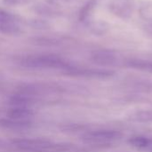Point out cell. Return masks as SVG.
Wrapping results in <instances>:
<instances>
[{"instance_id":"obj_13","label":"cell","mask_w":152,"mask_h":152,"mask_svg":"<svg viewBox=\"0 0 152 152\" xmlns=\"http://www.w3.org/2000/svg\"><path fill=\"white\" fill-rule=\"evenodd\" d=\"M128 119L130 121L138 122V123H151L152 110L135 111L128 116Z\"/></svg>"},{"instance_id":"obj_12","label":"cell","mask_w":152,"mask_h":152,"mask_svg":"<svg viewBox=\"0 0 152 152\" xmlns=\"http://www.w3.org/2000/svg\"><path fill=\"white\" fill-rule=\"evenodd\" d=\"M127 67L141 70V71H145L152 74V61H145V60H141V59H134L130 60L126 62Z\"/></svg>"},{"instance_id":"obj_5","label":"cell","mask_w":152,"mask_h":152,"mask_svg":"<svg viewBox=\"0 0 152 152\" xmlns=\"http://www.w3.org/2000/svg\"><path fill=\"white\" fill-rule=\"evenodd\" d=\"M20 32L21 28L17 17L0 9V33L4 35H18Z\"/></svg>"},{"instance_id":"obj_8","label":"cell","mask_w":152,"mask_h":152,"mask_svg":"<svg viewBox=\"0 0 152 152\" xmlns=\"http://www.w3.org/2000/svg\"><path fill=\"white\" fill-rule=\"evenodd\" d=\"M34 116V112L30 108L12 107L6 112V118L17 121H30Z\"/></svg>"},{"instance_id":"obj_2","label":"cell","mask_w":152,"mask_h":152,"mask_svg":"<svg viewBox=\"0 0 152 152\" xmlns=\"http://www.w3.org/2000/svg\"><path fill=\"white\" fill-rule=\"evenodd\" d=\"M124 134L121 131L114 129L91 130L82 134V141L91 146L97 148L110 147L112 142L119 141L123 138Z\"/></svg>"},{"instance_id":"obj_11","label":"cell","mask_w":152,"mask_h":152,"mask_svg":"<svg viewBox=\"0 0 152 152\" xmlns=\"http://www.w3.org/2000/svg\"><path fill=\"white\" fill-rule=\"evenodd\" d=\"M30 121H17L10 118H0V128L10 130H23L30 128Z\"/></svg>"},{"instance_id":"obj_17","label":"cell","mask_w":152,"mask_h":152,"mask_svg":"<svg viewBox=\"0 0 152 152\" xmlns=\"http://www.w3.org/2000/svg\"><path fill=\"white\" fill-rule=\"evenodd\" d=\"M144 28H145L146 31L152 36V21H147Z\"/></svg>"},{"instance_id":"obj_16","label":"cell","mask_w":152,"mask_h":152,"mask_svg":"<svg viewBox=\"0 0 152 152\" xmlns=\"http://www.w3.org/2000/svg\"><path fill=\"white\" fill-rule=\"evenodd\" d=\"M95 4H96V0H91L90 2H88L87 4L86 5V7L84 8L83 12H81V18L85 19L89 14V12L92 11V9L95 6Z\"/></svg>"},{"instance_id":"obj_9","label":"cell","mask_w":152,"mask_h":152,"mask_svg":"<svg viewBox=\"0 0 152 152\" xmlns=\"http://www.w3.org/2000/svg\"><path fill=\"white\" fill-rule=\"evenodd\" d=\"M36 102V99L33 96L27 95L24 94L17 93L9 98V104L12 107L20 108H30Z\"/></svg>"},{"instance_id":"obj_1","label":"cell","mask_w":152,"mask_h":152,"mask_svg":"<svg viewBox=\"0 0 152 152\" xmlns=\"http://www.w3.org/2000/svg\"><path fill=\"white\" fill-rule=\"evenodd\" d=\"M20 64L29 69H61L63 72L71 69L74 65L54 53H39L30 54L22 57Z\"/></svg>"},{"instance_id":"obj_15","label":"cell","mask_w":152,"mask_h":152,"mask_svg":"<svg viewBox=\"0 0 152 152\" xmlns=\"http://www.w3.org/2000/svg\"><path fill=\"white\" fill-rule=\"evenodd\" d=\"M139 13L146 22L152 21V1L143 2L139 8Z\"/></svg>"},{"instance_id":"obj_4","label":"cell","mask_w":152,"mask_h":152,"mask_svg":"<svg viewBox=\"0 0 152 152\" xmlns=\"http://www.w3.org/2000/svg\"><path fill=\"white\" fill-rule=\"evenodd\" d=\"M65 74L73 77H82L87 78H109L115 75V71L110 69H83L77 66H73L71 69L64 71Z\"/></svg>"},{"instance_id":"obj_10","label":"cell","mask_w":152,"mask_h":152,"mask_svg":"<svg viewBox=\"0 0 152 152\" xmlns=\"http://www.w3.org/2000/svg\"><path fill=\"white\" fill-rule=\"evenodd\" d=\"M75 150V146L72 143L61 142L54 143L53 142L41 146L33 152H69Z\"/></svg>"},{"instance_id":"obj_14","label":"cell","mask_w":152,"mask_h":152,"mask_svg":"<svg viewBox=\"0 0 152 152\" xmlns=\"http://www.w3.org/2000/svg\"><path fill=\"white\" fill-rule=\"evenodd\" d=\"M128 143L139 150H144L152 145V139L145 136H134L128 140Z\"/></svg>"},{"instance_id":"obj_6","label":"cell","mask_w":152,"mask_h":152,"mask_svg":"<svg viewBox=\"0 0 152 152\" xmlns=\"http://www.w3.org/2000/svg\"><path fill=\"white\" fill-rule=\"evenodd\" d=\"M51 142H52L51 140L43 139V138H31V139L22 138V139H14L11 141L12 144L17 147L19 150L28 152H33L35 150Z\"/></svg>"},{"instance_id":"obj_18","label":"cell","mask_w":152,"mask_h":152,"mask_svg":"<svg viewBox=\"0 0 152 152\" xmlns=\"http://www.w3.org/2000/svg\"><path fill=\"white\" fill-rule=\"evenodd\" d=\"M6 143L4 142V141H2V140H0V149H2V148H4V147H6Z\"/></svg>"},{"instance_id":"obj_3","label":"cell","mask_w":152,"mask_h":152,"mask_svg":"<svg viewBox=\"0 0 152 152\" xmlns=\"http://www.w3.org/2000/svg\"><path fill=\"white\" fill-rule=\"evenodd\" d=\"M135 7V0H110L109 9L111 13L121 19L128 20L133 16Z\"/></svg>"},{"instance_id":"obj_7","label":"cell","mask_w":152,"mask_h":152,"mask_svg":"<svg viewBox=\"0 0 152 152\" xmlns=\"http://www.w3.org/2000/svg\"><path fill=\"white\" fill-rule=\"evenodd\" d=\"M92 61L101 66H112L117 61V57L112 51L98 50L93 53Z\"/></svg>"}]
</instances>
